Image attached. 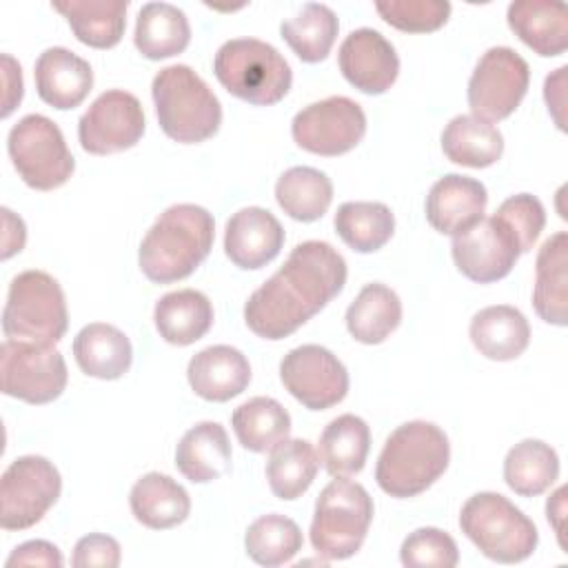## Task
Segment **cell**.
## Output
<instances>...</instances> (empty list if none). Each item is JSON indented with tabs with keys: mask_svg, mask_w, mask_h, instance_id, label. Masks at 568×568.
<instances>
[{
	"mask_svg": "<svg viewBox=\"0 0 568 568\" xmlns=\"http://www.w3.org/2000/svg\"><path fill=\"white\" fill-rule=\"evenodd\" d=\"M373 521V499L366 488L346 477L333 479L315 501L311 544L326 561L353 557Z\"/></svg>",
	"mask_w": 568,
	"mask_h": 568,
	"instance_id": "8",
	"label": "cell"
},
{
	"mask_svg": "<svg viewBox=\"0 0 568 568\" xmlns=\"http://www.w3.org/2000/svg\"><path fill=\"white\" fill-rule=\"evenodd\" d=\"M67 326V302L55 277L44 271H22L11 280L2 311L7 339L55 344L64 337Z\"/></svg>",
	"mask_w": 568,
	"mask_h": 568,
	"instance_id": "7",
	"label": "cell"
},
{
	"mask_svg": "<svg viewBox=\"0 0 568 568\" xmlns=\"http://www.w3.org/2000/svg\"><path fill=\"white\" fill-rule=\"evenodd\" d=\"M462 532L477 550L499 564L528 559L539 541L532 519L499 493H477L468 497L459 513Z\"/></svg>",
	"mask_w": 568,
	"mask_h": 568,
	"instance_id": "6",
	"label": "cell"
},
{
	"mask_svg": "<svg viewBox=\"0 0 568 568\" xmlns=\"http://www.w3.org/2000/svg\"><path fill=\"white\" fill-rule=\"evenodd\" d=\"M213 215L197 204H173L146 231L138 262L146 280L171 284L189 277L211 253Z\"/></svg>",
	"mask_w": 568,
	"mask_h": 568,
	"instance_id": "2",
	"label": "cell"
},
{
	"mask_svg": "<svg viewBox=\"0 0 568 568\" xmlns=\"http://www.w3.org/2000/svg\"><path fill=\"white\" fill-rule=\"evenodd\" d=\"M151 95L162 131L180 144L204 142L222 124L220 100L186 64L160 69L153 78Z\"/></svg>",
	"mask_w": 568,
	"mask_h": 568,
	"instance_id": "4",
	"label": "cell"
},
{
	"mask_svg": "<svg viewBox=\"0 0 568 568\" xmlns=\"http://www.w3.org/2000/svg\"><path fill=\"white\" fill-rule=\"evenodd\" d=\"M280 31L302 62L315 64L328 55L339 31V20L331 7L306 2L293 18L282 22Z\"/></svg>",
	"mask_w": 568,
	"mask_h": 568,
	"instance_id": "37",
	"label": "cell"
},
{
	"mask_svg": "<svg viewBox=\"0 0 568 568\" xmlns=\"http://www.w3.org/2000/svg\"><path fill=\"white\" fill-rule=\"evenodd\" d=\"M453 260L462 275L477 284L504 280L521 255L515 235L497 217H481L459 235H453Z\"/></svg>",
	"mask_w": 568,
	"mask_h": 568,
	"instance_id": "16",
	"label": "cell"
},
{
	"mask_svg": "<svg viewBox=\"0 0 568 568\" xmlns=\"http://www.w3.org/2000/svg\"><path fill=\"white\" fill-rule=\"evenodd\" d=\"M470 342L479 355L495 362L517 359L530 342V326L524 313L508 304L486 306L470 320Z\"/></svg>",
	"mask_w": 568,
	"mask_h": 568,
	"instance_id": "24",
	"label": "cell"
},
{
	"mask_svg": "<svg viewBox=\"0 0 568 568\" xmlns=\"http://www.w3.org/2000/svg\"><path fill=\"white\" fill-rule=\"evenodd\" d=\"M568 235L559 231L550 235L539 253L535 266L532 306L535 313L555 326L568 324Z\"/></svg>",
	"mask_w": 568,
	"mask_h": 568,
	"instance_id": "23",
	"label": "cell"
},
{
	"mask_svg": "<svg viewBox=\"0 0 568 568\" xmlns=\"http://www.w3.org/2000/svg\"><path fill=\"white\" fill-rule=\"evenodd\" d=\"M495 215L506 224V229L515 235L519 251L526 253L532 248L537 237L546 226V211L544 204L530 193L510 195L499 204Z\"/></svg>",
	"mask_w": 568,
	"mask_h": 568,
	"instance_id": "43",
	"label": "cell"
},
{
	"mask_svg": "<svg viewBox=\"0 0 568 568\" xmlns=\"http://www.w3.org/2000/svg\"><path fill=\"white\" fill-rule=\"evenodd\" d=\"M280 379L308 410H326L348 393L346 366L320 344H302L288 351L280 364Z\"/></svg>",
	"mask_w": 568,
	"mask_h": 568,
	"instance_id": "14",
	"label": "cell"
},
{
	"mask_svg": "<svg viewBox=\"0 0 568 568\" xmlns=\"http://www.w3.org/2000/svg\"><path fill=\"white\" fill-rule=\"evenodd\" d=\"M339 71L348 84L368 95H379L393 87L399 73L395 47L375 29L351 31L339 44Z\"/></svg>",
	"mask_w": 568,
	"mask_h": 568,
	"instance_id": "17",
	"label": "cell"
},
{
	"mask_svg": "<svg viewBox=\"0 0 568 568\" xmlns=\"http://www.w3.org/2000/svg\"><path fill=\"white\" fill-rule=\"evenodd\" d=\"M7 149L22 182L36 191L62 186L75 169L60 126L40 113H29L11 126Z\"/></svg>",
	"mask_w": 568,
	"mask_h": 568,
	"instance_id": "9",
	"label": "cell"
},
{
	"mask_svg": "<svg viewBox=\"0 0 568 568\" xmlns=\"http://www.w3.org/2000/svg\"><path fill=\"white\" fill-rule=\"evenodd\" d=\"M2 393L27 404H49L67 386V364L53 344L4 339L0 346Z\"/></svg>",
	"mask_w": 568,
	"mask_h": 568,
	"instance_id": "11",
	"label": "cell"
},
{
	"mask_svg": "<svg viewBox=\"0 0 568 568\" xmlns=\"http://www.w3.org/2000/svg\"><path fill=\"white\" fill-rule=\"evenodd\" d=\"M51 7L67 18L73 36L87 47L111 49L124 36L126 0H67Z\"/></svg>",
	"mask_w": 568,
	"mask_h": 568,
	"instance_id": "29",
	"label": "cell"
},
{
	"mask_svg": "<svg viewBox=\"0 0 568 568\" xmlns=\"http://www.w3.org/2000/svg\"><path fill=\"white\" fill-rule=\"evenodd\" d=\"M375 11L382 20L406 33H428L446 24L448 0H377Z\"/></svg>",
	"mask_w": 568,
	"mask_h": 568,
	"instance_id": "41",
	"label": "cell"
},
{
	"mask_svg": "<svg viewBox=\"0 0 568 568\" xmlns=\"http://www.w3.org/2000/svg\"><path fill=\"white\" fill-rule=\"evenodd\" d=\"M399 559L406 568H453L459 561V550L448 532L426 526L402 541Z\"/></svg>",
	"mask_w": 568,
	"mask_h": 568,
	"instance_id": "42",
	"label": "cell"
},
{
	"mask_svg": "<svg viewBox=\"0 0 568 568\" xmlns=\"http://www.w3.org/2000/svg\"><path fill=\"white\" fill-rule=\"evenodd\" d=\"M186 377L195 395L202 399L229 402L246 390L251 382V366L242 351L215 344L191 357Z\"/></svg>",
	"mask_w": 568,
	"mask_h": 568,
	"instance_id": "21",
	"label": "cell"
},
{
	"mask_svg": "<svg viewBox=\"0 0 568 568\" xmlns=\"http://www.w3.org/2000/svg\"><path fill=\"white\" fill-rule=\"evenodd\" d=\"M33 80L42 102L67 111L84 102L93 87V71L78 53L64 47H49L36 60Z\"/></svg>",
	"mask_w": 568,
	"mask_h": 568,
	"instance_id": "20",
	"label": "cell"
},
{
	"mask_svg": "<svg viewBox=\"0 0 568 568\" xmlns=\"http://www.w3.org/2000/svg\"><path fill=\"white\" fill-rule=\"evenodd\" d=\"M510 31L544 58L561 55L568 47V9L552 0H515L506 13Z\"/></svg>",
	"mask_w": 568,
	"mask_h": 568,
	"instance_id": "22",
	"label": "cell"
},
{
	"mask_svg": "<svg viewBox=\"0 0 568 568\" xmlns=\"http://www.w3.org/2000/svg\"><path fill=\"white\" fill-rule=\"evenodd\" d=\"M442 151L455 164L486 169L501 158L504 135L475 115H455L442 131Z\"/></svg>",
	"mask_w": 568,
	"mask_h": 568,
	"instance_id": "33",
	"label": "cell"
},
{
	"mask_svg": "<svg viewBox=\"0 0 568 568\" xmlns=\"http://www.w3.org/2000/svg\"><path fill=\"white\" fill-rule=\"evenodd\" d=\"M402 322L397 293L379 282L366 284L346 308V328L362 344H382Z\"/></svg>",
	"mask_w": 568,
	"mask_h": 568,
	"instance_id": "32",
	"label": "cell"
},
{
	"mask_svg": "<svg viewBox=\"0 0 568 568\" xmlns=\"http://www.w3.org/2000/svg\"><path fill=\"white\" fill-rule=\"evenodd\" d=\"M284 246V229L277 217L262 206H246L233 213L224 229L226 257L244 268H262L273 262Z\"/></svg>",
	"mask_w": 568,
	"mask_h": 568,
	"instance_id": "18",
	"label": "cell"
},
{
	"mask_svg": "<svg viewBox=\"0 0 568 568\" xmlns=\"http://www.w3.org/2000/svg\"><path fill=\"white\" fill-rule=\"evenodd\" d=\"M73 355L80 371L98 379H120L133 362L129 337L104 322H93L80 328L73 339Z\"/></svg>",
	"mask_w": 568,
	"mask_h": 568,
	"instance_id": "27",
	"label": "cell"
},
{
	"mask_svg": "<svg viewBox=\"0 0 568 568\" xmlns=\"http://www.w3.org/2000/svg\"><path fill=\"white\" fill-rule=\"evenodd\" d=\"M144 111L140 100L120 89L100 93L78 122V140L87 153L111 155L140 142Z\"/></svg>",
	"mask_w": 568,
	"mask_h": 568,
	"instance_id": "15",
	"label": "cell"
},
{
	"mask_svg": "<svg viewBox=\"0 0 568 568\" xmlns=\"http://www.w3.org/2000/svg\"><path fill=\"white\" fill-rule=\"evenodd\" d=\"M335 231L357 253L379 251L395 231V215L382 202H344L335 213Z\"/></svg>",
	"mask_w": 568,
	"mask_h": 568,
	"instance_id": "38",
	"label": "cell"
},
{
	"mask_svg": "<svg viewBox=\"0 0 568 568\" xmlns=\"http://www.w3.org/2000/svg\"><path fill=\"white\" fill-rule=\"evenodd\" d=\"M291 133L300 149L333 158L348 153L362 142L366 115L355 100L331 95L297 111L291 122Z\"/></svg>",
	"mask_w": 568,
	"mask_h": 568,
	"instance_id": "13",
	"label": "cell"
},
{
	"mask_svg": "<svg viewBox=\"0 0 568 568\" xmlns=\"http://www.w3.org/2000/svg\"><path fill=\"white\" fill-rule=\"evenodd\" d=\"M64 564L58 546L44 539H31L13 548V552L7 559V568L13 566H47V568H60Z\"/></svg>",
	"mask_w": 568,
	"mask_h": 568,
	"instance_id": "45",
	"label": "cell"
},
{
	"mask_svg": "<svg viewBox=\"0 0 568 568\" xmlns=\"http://www.w3.org/2000/svg\"><path fill=\"white\" fill-rule=\"evenodd\" d=\"M133 42L149 60H164L182 53L191 42L186 13L169 2H146L135 20Z\"/></svg>",
	"mask_w": 568,
	"mask_h": 568,
	"instance_id": "30",
	"label": "cell"
},
{
	"mask_svg": "<svg viewBox=\"0 0 568 568\" xmlns=\"http://www.w3.org/2000/svg\"><path fill=\"white\" fill-rule=\"evenodd\" d=\"M371 450V428L368 424L353 415H339L320 435L317 457L331 477L357 475Z\"/></svg>",
	"mask_w": 568,
	"mask_h": 568,
	"instance_id": "31",
	"label": "cell"
},
{
	"mask_svg": "<svg viewBox=\"0 0 568 568\" xmlns=\"http://www.w3.org/2000/svg\"><path fill=\"white\" fill-rule=\"evenodd\" d=\"M213 71L231 95L255 106L280 102L293 82L282 53L257 38L226 40L215 53Z\"/></svg>",
	"mask_w": 568,
	"mask_h": 568,
	"instance_id": "5",
	"label": "cell"
},
{
	"mask_svg": "<svg viewBox=\"0 0 568 568\" xmlns=\"http://www.w3.org/2000/svg\"><path fill=\"white\" fill-rule=\"evenodd\" d=\"M2 82H4V95H2V118H7L22 100V71L20 64L11 55H2Z\"/></svg>",
	"mask_w": 568,
	"mask_h": 568,
	"instance_id": "46",
	"label": "cell"
},
{
	"mask_svg": "<svg viewBox=\"0 0 568 568\" xmlns=\"http://www.w3.org/2000/svg\"><path fill=\"white\" fill-rule=\"evenodd\" d=\"M559 477V457L541 439H521L504 459V481L515 495L535 497L546 493Z\"/></svg>",
	"mask_w": 568,
	"mask_h": 568,
	"instance_id": "36",
	"label": "cell"
},
{
	"mask_svg": "<svg viewBox=\"0 0 568 568\" xmlns=\"http://www.w3.org/2000/svg\"><path fill=\"white\" fill-rule=\"evenodd\" d=\"M244 548L255 564L275 568L288 564L302 550V530L284 515H262L246 528Z\"/></svg>",
	"mask_w": 568,
	"mask_h": 568,
	"instance_id": "40",
	"label": "cell"
},
{
	"mask_svg": "<svg viewBox=\"0 0 568 568\" xmlns=\"http://www.w3.org/2000/svg\"><path fill=\"white\" fill-rule=\"evenodd\" d=\"M237 442L251 453H271L291 433L288 410L273 397H253L237 406L231 417Z\"/></svg>",
	"mask_w": 568,
	"mask_h": 568,
	"instance_id": "34",
	"label": "cell"
},
{
	"mask_svg": "<svg viewBox=\"0 0 568 568\" xmlns=\"http://www.w3.org/2000/svg\"><path fill=\"white\" fill-rule=\"evenodd\" d=\"M275 200L297 222L320 220L333 202V182L313 166H291L275 182Z\"/></svg>",
	"mask_w": 568,
	"mask_h": 568,
	"instance_id": "35",
	"label": "cell"
},
{
	"mask_svg": "<svg viewBox=\"0 0 568 568\" xmlns=\"http://www.w3.org/2000/svg\"><path fill=\"white\" fill-rule=\"evenodd\" d=\"M129 504L133 517L153 530L173 528L191 513L189 493L175 479L162 473L142 475L129 493Z\"/></svg>",
	"mask_w": 568,
	"mask_h": 568,
	"instance_id": "28",
	"label": "cell"
},
{
	"mask_svg": "<svg viewBox=\"0 0 568 568\" xmlns=\"http://www.w3.org/2000/svg\"><path fill=\"white\" fill-rule=\"evenodd\" d=\"M153 322L164 342L189 346L209 333L213 324V304L195 288L171 291L155 302Z\"/></svg>",
	"mask_w": 568,
	"mask_h": 568,
	"instance_id": "26",
	"label": "cell"
},
{
	"mask_svg": "<svg viewBox=\"0 0 568 568\" xmlns=\"http://www.w3.org/2000/svg\"><path fill=\"white\" fill-rule=\"evenodd\" d=\"M346 262L328 242L306 240L244 304L246 326L262 339H284L320 313L346 284Z\"/></svg>",
	"mask_w": 568,
	"mask_h": 568,
	"instance_id": "1",
	"label": "cell"
},
{
	"mask_svg": "<svg viewBox=\"0 0 568 568\" xmlns=\"http://www.w3.org/2000/svg\"><path fill=\"white\" fill-rule=\"evenodd\" d=\"M450 444L446 433L424 419L397 426L375 466L377 486L397 499L415 497L430 488L448 468Z\"/></svg>",
	"mask_w": 568,
	"mask_h": 568,
	"instance_id": "3",
	"label": "cell"
},
{
	"mask_svg": "<svg viewBox=\"0 0 568 568\" xmlns=\"http://www.w3.org/2000/svg\"><path fill=\"white\" fill-rule=\"evenodd\" d=\"M486 204L488 193L479 180L448 173L426 195V220L444 235H459L484 217Z\"/></svg>",
	"mask_w": 568,
	"mask_h": 568,
	"instance_id": "19",
	"label": "cell"
},
{
	"mask_svg": "<svg viewBox=\"0 0 568 568\" xmlns=\"http://www.w3.org/2000/svg\"><path fill=\"white\" fill-rule=\"evenodd\" d=\"M60 490V473L47 457L13 459L0 481V526L4 530L31 528L58 501Z\"/></svg>",
	"mask_w": 568,
	"mask_h": 568,
	"instance_id": "10",
	"label": "cell"
},
{
	"mask_svg": "<svg viewBox=\"0 0 568 568\" xmlns=\"http://www.w3.org/2000/svg\"><path fill=\"white\" fill-rule=\"evenodd\" d=\"M120 544L102 532H91L78 539L71 564L78 568H115L120 566Z\"/></svg>",
	"mask_w": 568,
	"mask_h": 568,
	"instance_id": "44",
	"label": "cell"
},
{
	"mask_svg": "<svg viewBox=\"0 0 568 568\" xmlns=\"http://www.w3.org/2000/svg\"><path fill=\"white\" fill-rule=\"evenodd\" d=\"M320 468V457L311 442L286 439L271 450L266 462V479L277 499H297L308 490Z\"/></svg>",
	"mask_w": 568,
	"mask_h": 568,
	"instance_id": "39",
	"label": "cell"
},
{
	"mask_svg": "<svg viewBox=\"0 0 568 568\" xmlns=\"http://www.w3.org/2000/svg\"><path fill=\"white\" fill-rule=\"evenodd\" d=\"M178 470L193 484H209L231 470V444L224 426L200 422L189 428L175 448Z\"/></svg>",
	"mask_w": 568,
	"mask_h": 568,
	"instance_id": "25",
	"label": "cell"
},
{
	"mask_svg": "<svg viewBox=\"0 0 568 568\" xmlns=\"http://www.w3.org/2000/svg\"><path fill=\"white\" fill-rule=\"evenodd\" d=\"M528 84V62L510 47H490L468 80V106L477 120L499 122L521 104Z\"/></svg>",
	"mask_w": 568,
	"mask_h": 568,
	"instance_id": "12",
	"label": "cell"
}]
</instances>
